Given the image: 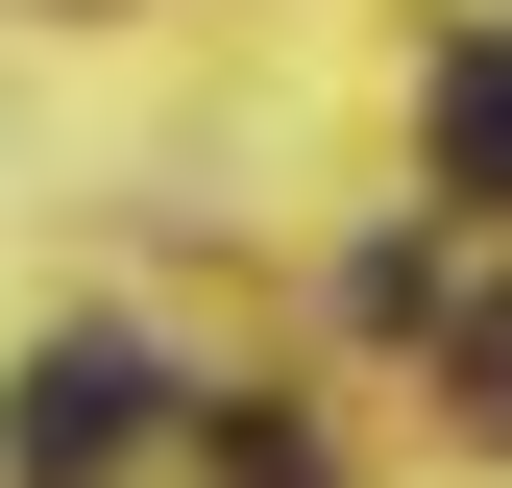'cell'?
<instances>
[{
  "mask_svg": "<svg viewBox=\"0 0 512 488\" xmlns=\"http://www.w3.org/2000/svg\"><path fill=\"white\" fill-rule=\"evenodd\" d=\"M147 415H171V366H147V342H25V391H0V464H25V488H98Z\"/></svg>",
  "mask_w": 512,
  "mask_h": 488,
  "instance_id": "6da1fadb",
  "label": "cell"
},
{
  "mask_svg": "<svg viewBox=\"0 0 512 488\" xmlns=\"http://www.w3.org/2000/svg\"><path fill=\"white\" fill-rule=\"evenodd\" d=\"M439 171L512 196V49H439Z\"/></svg>",
  "mask_w": 512,
  "mask_h": 488,
  "instance_id": "7a4b0ae2",
  "label": "cell"
},
{
  "mask_svg": "<svg viewBox=\"0 0 512 488\" xmlns=\"http://www.w3.org/2000/svg\"><path fill=\"white\" fill-rule=\"evenodd\" d=\"M464 391H488V440H512V318H464Z\"/></svg>",
  "mask_w": 512,
  "mask_h": 488,
  "instance_id": "277c9868",
  "label": "cell"
},
{
  "mask_svg": "<svg viewBox=\"0 0 512 488\" xmlns=\"http://www.w3.org/2000/svg\"><path fill=\"white\" fill-rule=\"evenodd\" d=\"M220 464H244V488H342V464L293 440V415H220Z\"/></svg>",
  "mask_w": 512,
  "mask_h": 488,
  "instance_id": "3957f363",
  "label": "cell"
}]
</instances>
